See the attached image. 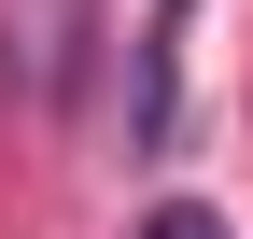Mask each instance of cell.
Instances as JSON below:
<instances>
[{
  "mask_svg": "<svg viewBox=\"0 0 253 239\" xmlns=\"http://www.w3.org/2000/svg\"><path fill=\"white\" fill-rule=\"evenodd\" d=\"M141 239H225V225H211V211H197V197H169V211H155Z\"/></svg>",
  "mask_w": 253,
  "mask_h": 239,
  "instance_id": "obj_2",
  "label": "cell"
},
{
  "mask_svg": "<svg viewBox=\"0 0 253 239\" xmlns=\"http://www.w3.org/2000/svg\"><path fill=\"white\" fill-rule=\"evenodd\" d=\"M169 14H183V0H169Z\"/></svg>",
  "mask_w": 253,
  "mask_h": 239,
  "instance_id": "obj_3",
  "label": "cell"
},
{
  "mask_svg": "<svg viewBox=\"0 0 253 239\" xmlns=\"http://www.w3.org/2000/svg\"><path fill=\"white\" fill-rule=\"evenodd\" d=\"M0 71L28 84V99H56V71H71V0H0Z\"/></svg>",
  "mask_w": 253,
  "mask_h": 239,
  "instance_id": "obj_1",
  "label": "cell"
}]
</instances>
